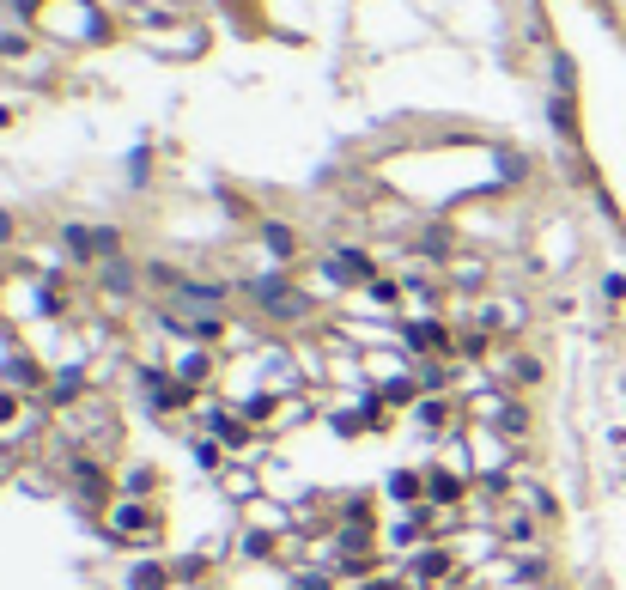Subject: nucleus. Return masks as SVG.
Returning a JSON list of instances; mask_svg holds the SVG:
<instances>
[{
	"mask_svg": "<svg viewBox=\"0 0 626 590\" xmlns=\"http://www.w3.org/2000/svg\"><path fill=\"white\" fill-rule=\"evenodd\" d=\"M80 396H86V378H80V372L49 378V402H80Z\"/></svg>",
	"mask_w": 626,
	"mask_h": 590,
	"instance_id": "6e6552de",
	"label": "nucleus"
},
{
	"mask_svg": "<svg viewBox=\"0 0 626 590\" xmlns=\"http://www.w3.org/2000/svg\"><path fill=\"white\" fill-rule=\"evenodd\" d=\"M262 238H268V250H274V256H292V250H298V244H292V232H286V226H268V232H262Z\"/></svg>",
	"mask_w": 626,
	"mask_h": 590,
	"instance_id": "1a4fd4ad",
	"label": "nucleus"
},
{
	"mask_svg": "<svg viewBox=\"0 0 626 590\" xmlns=\"http://www.w3.org/2000/svg\"><path fill=\"white\" fill-rule=\"evenodd\" d=\"M128 590H171V566H159V560H140V566L128 572Z\"/></svg>",
	"mask_w": 626,
	"mask_h": 590,
	"instance_id": "39448f33",
	"label": "nucleus"
},
{
	"mask_svg": "<svg viewBox=\"0 0 626 590\" xmlns=\"http://www.w3.org/2000/svg\"><path fill=\"white\" fill-rule=\"evenodd\" d=\"M268 548H274V536H256V530L244 536V554H268Z\"/></svg>",
	"mask_w": 626,
	"mask_h": 590,
	"instance_id": "4468645a",
	"label": "nucleus"
},
{
	"mask_svg": "<svg viewBox=\"0 0 626 590\" xmlns=\"http://www.w3.org/2000/svg\"><path fill=\"white\" fill-rule=\"evenodd\" d=\"M104 530H110V542L146 548V542L165 536V518H159V505H152V499H116V505L104 511Z\"/></svg>",
	"mask_w": 626,
	"mask_h": 590,
	"instance_id": "f257e3e1",
	"label": "nucleus"
},
{
	"mask_svg": "<svg viewBox=\"0 0 626 590\" xmlns=\"http://www.w3.org/2000/svg\"><path fill=\"white\" fill-rule=\"evenodd\" d=\"M122 487H128V499H152V469H134Z\"/></svg>",
	"mask_w": 626,
	"mask_h": 590,
	"instance_id": "9d476101",
	"label": "nucleus"
},
{
	"mask_svg": "<svg viewBox=\"0 0 626 590\" xmlns=\"http://www.w3.org/2000/svg\"><path fill=\"white\" fill-rule=\"evenodd\" d=\"M426 499H462V475L432 469V475H426Z\"/></svg>",
	"mask_w": 626,
	"mask_h": 590,
	"instance_id": "0eeeda50",
	"label": "nucleus"
},
{
	"mask_svg": "<svg viewBox=\"0 0 626 590\" xmlns=\"http://www.w3.org/2000/svg\"><path fill=\"white\" fill-rule=\"evenodd\" d=\"M402 335H408V347H420V353H450V335H444L438 323H408Z\"/></svg>",
	"mask_w": 626,
	"mask_h": 590,
	"instance_id": "20e7f679",
	"label": "nucleus"
},
{
	"mask_svg": "<svg viewBox=\"0 0 626 590\" xmlns=\"http://www.w3.org/2000/svg\"><path fill=\"white\" fill-rule=\"evenodd\" d=\"M499 420H505L511 432H523V426H529V414H523V408H499Z\"/></svg>",
	"mask_w": 626,
	"mask_h": 590,
	"instance_id": "ddd939ff",
	"label": "nucleus"
},
{
	"mask_svg": "<svg viewBox=\"0 0 626 590\" xmlns=\"http://www.w3.org/2000/svg\"><path fill=\"white\" fill-rule=\"evenodd\" d=\"M383 402H414V390H408V378H396V384H383Z\"/></svg>",
	"mask_w": 626,
	"mask_h": 590,
	"instance_id": "9b49d317",
	"label": "nucleus"
},
{
	"mask_svg": "<svg viewBox=\"0 0 626 590\" xmlns=\"http://www.w3.org/2000/svg\"><path fill=\"white\" fill-rule=\"evenodd\" d=\"M13 414H19V396H0V426H7Z\"/></svg>",
	"mask_w": 626,
	"mask_h": 590,
	"instance_id": "2eb2a0df",
	"label": "nucleus"
},
{
	"mask_svg": "<svg viewBox=\"0 0 626 590\" xmlns=\"http://www.w3.org/2000/svg\"><path fill=\"white\" fill-rule=\"evenodd\" d=\"M195 457H201V463L213 469V463H219V445H213V438H195Z\"/></svg>",
	"mask_w": 626,
	"mask_h": 590,
	"instance_id": "f8f14e48",
	"label": "nucleus"
},
{
	"mask_svg": "<svg viewBox=\"0 0 626 590\" xmlns=\"http://www.w3.org/2000/svg\"><path fill=\"white\" fill-rule=\"evenodd\" d=\"M104 463L98 457H73V493H86V499H104Z\"/></svg>",
	"mask_w": 626,
	"mask_h": 590,
	"instance_id": "f03ea898",
	"label": "nucleus"
},
{
	"mask_svg": "<svg viewBox=\"0 0 626 590\" xmlns=\"http://www.w3.org/2000/svg\"><path fill=\"white\" fill-rule=\"evenodd\" d=\"M213 432L225 438L231 451H250V445H256V426H250V420H238V414H219V408H213Z\"/></svg>",
	"mask_w": 626,
	"mask_h": 590,
	"instance_id": "7ed1b4c3",
	"label": "nucleus"
},
{
	"mask_svg": "<svg viewBox=\"0 0 626 590\" xmlns=\"http://www.w3.org/2000/svg\"><path fill=\"white\" fill-rule=\"evenodd\" d=\"M426 475H408V469H396V475H389V499H396V505H414L426 487H420Z\"/></svg>",
	"mask_w": 626,
	"mask_h": 590,
	"instance_id": "423d86ee",
	"label": "nucleus"
}]
</instances>
